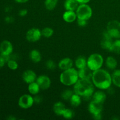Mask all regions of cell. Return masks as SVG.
Returning a JSON list of instances; mask_svg holds the SVG:
<instances>
[{"label":"cell","mask_w":120,"mask_h":120,"mask_svg":"<svg viewBox=\"0 0 120 120\" xmlns=\"http://www.w3.org/2000/svg\"><path fill=\"white\" fill-rule=\"evenodd\" d=\"M66 109V108L65 105L60 101L55 103L53 107V110L54 112L57 116H62Z\"/></svg>","instance_id":"obj_18"},{"label":"cell","mask_w":120,"mask_h":120,"mask_svg":"<svg viewBox=\"0 0 120 120\" xmlns=\"http://www.w3.org/2000/svg\"><path fill=\"white\" fill-rule=\"evenodd\" d=\"M28 14V10L26 9H22L19 11V15L20 16H25L27 15Z\"/></svg>","instance_id":"obj_36"},{"label":"cell","mask_w":120,"mask_h":120,"mask_svg":"<svg viewBox=\"0 0 120 120\" xmlns=\"http://www.w3.org/2000/svg\"><path fill=\"white\" fill-rule=\"evenodd\" d=\"M13 52L12 44L8 41H4L0 44V54L11 55Z\"/></svg>","instance_id":"obj_12"},{"label":"cell","mask_w":120,"mask_h":120,"mask_svg":"<svg viewBox=\"0 0 120 120\" xmlns=\"http://www.w3.org/2000/svg\"><path fill=\"white\" fill-rule=\"evenodd\" d=\"M28 89L30 94L35 95H35L38 94L39 93L41 88H40L37 82L35 81V82H32V83L29 84Z\"/></svg>","instance_id":"obj_22"},{"label":"cell","mask_w":120,"mask_h":120,"mask_svg":"<svg viewBox=\"0 0 120 120\" xmlns=\"http://www.w3.org/2000/svg\"><path fill=\"white\" fill-rule=\"evenodd\" d=\"M10 11H11V7H7L5 8V11L7 12H8Z\"/></svg>","instance_id":"obj_42"},{"label":"cell","mask_w":120,"mask_h":120,"mask_svg":"<svg viewBox=\"0 0 120 120\" xmlns=\"http://www.w3.org/2000/svg\"><path fill=\"white\" fill-rule=\"evenodd\" d=\"M91 80L94 86L100 90H107L112 84L111 75L101 68L93 71Z\"/></svg>","instance_id":"obj_1"},{"label":"cell","mask_w":120,"mask_h":120,"mask_svg":"<svg viewBox=\"0 0 120 120\" xmlns=\"http://www.w3.org/2000/svg\"><path fill=\"white\" fill-rule=\"evenodd\" d=\"M104 63L103 57L99 53H93L87 59V66L93 71L101 69Z\"/></svg>","instance_id":"obj_4"},{"label":"cell","mask_w":120,"mask_h":120,"mask_svg":"<svg viewBox=\"0 0 120 120\" xmlns=\"http://www.w3.org/2000/svg\"><path fill=\"white\" fill-rule=\"evenodd\" d=\"M79 77V79H89L91 80L93 76V71L91 70L87 66H86L82 69H79L78 70Z\"/></svg>","instance_id":"obj_14"},{"label":"cell","mask_w":120,"mask_h":120,"mask_svg":"<svg viewBox=\"0 0 120 120\" xmlns=\"http://www.w3.org/2000/svg\"><path fill=\"white\" fill-rule=\"evenodd\" d=\"M107 95L104 91H97L93 93V99L95 101L100 102V103H104L106 100Z\"/></svg>","instance_id":"obj_19"},{"label":"cell","mask_w":120,"mask_h":120,"mask_svg":"<svg viewBox=\"0 0 120 120\" xmlns=\"http://www.w3.org/2000/svg\"><path fill=\"white\" fill-rule=\"evenodd\" d=\"M75 116L73 111L70 109H66L62 116L66 119H71Z\"/></svg>","instance_id":"obj_30"},{"label":"cell","mask_w":120,"mask_h":120,"mask_svg":"<svg viewBox=\"0 0 120 120\" xmlns=\"http://www.w3.org/2000/svg\"><path fill=\"white\" fill-rule=\"evenodd\" d=\"M37 79L36 74L32 70H26L22 74V79L27 84L35 82Z\"/></svg>","instance_id":"obj_13"},{"label":"cell","mask_w":120,"mask_h":120,"mask_svg":"<svg viewBox=\"0 0 120 120\" xmlns=\"http://www.w3.org/2000/svg\"><path fill=\"white\" fill-rule=\"evenodd\" d=\"M103 103L93 100V101L89 103L88 107L89 112L92 115L101 114V111H103Z\"/></svg>","instance_id":"obj_10"},{"label":"cell","mask_w":120,"mask_h":120,"mask_svg":"<svg viewBox=\"0 0 120 120\" xmlns=\"http://www.w3.org/2000/svg\"><path fill=\"white\" fill-rule=\"evenodd\" d=\"M7 63V65H8V67L11 70H15L18 68V64L16 60H15L14 59H11Z\"/></svg>","instance_id":"obj_31"},{"label":"cell","mask_w":120,"mask_h":120,"mask_svg":"<svg viewBox=\"0 0 120 120\" xmlns=\"http://www.w3.org/2000/svg\"><path fill=\"white\" fill-rule=\"evenodd\" d=\"M75 66L78 69L87 66V59L84 56H79L75 60Z\"/></svg>","instance_id":"obj_24"},{"label":"cell","mask_w":120,"mask_h":120,"mask_svg":"<svg viewBox=\"0 0 120 120\" xmlns=\"http://www.w3.org/2000/svg\"><path fill=\"white\" fill-rule=\"evenodd\" d=\"M34 103H37V104H39V103L42 102V98H41V97L37 94L35 95V97H34Z\"/></svg>","instance_id":"obj_35"},{"label":"cell","mask_w":120,"mask_h":120,"mask_svg":"<svg viewBox=\"0 0 120 120\" xmlns=\"http://www.w3.org/2000/svg\"><path fill=\"white\" fill-rule=\"evenodd\" d=\"M117 60L112 56H109L105 60V65L110 70H114L117 66Z\"/></svg>","instance_id":"obj_21"},{"label":"cell","mask_w":120,"mask_h":120,"mask_svg":"<svg viewBox=\"0 0 120 120\" xmlns=\"http://www.w3.org/2000/svg\"><path fill=\"white\" fill-rule=\"evenodd\" d=\"M73 94V91L72 90L68 89V90H64L62 92L61 96H62V98L64 100H70V98Z\"/></svg>","instance_id":"obj_29"},{"label":"cell","mask_w":120,"mask_h":120,"mask_svg":"<svg viewBox=\"0 0 120 120\" xmlns=\"http://www.w3.org/2000/svg\"><path fill=\"white\" fill-rule=\"evenodd\" d=\"M42 35L43 37L46 38H49L52 37L53 35V30L51 28L49 27H46L44 28L42 30Z\"/></svg>","instance_id":"obj_28"},{"label":"cell","mask_w":120,"mask_h":120,"mask_svg":"<svg viewBox=\"0 0 120 120\" xmlns=\"http://www.w3.org/2000/svg\"><path fill=\"white\" fill-rule=\"evenodd\" d=\"M112 38L110 36V34L108 33L107 30H105L103 34V38L100 42V45L103 49L108 50L110 51L111 47L112 46L113 41Z\"/></svg>","instance_id":"obj_9"},{"label":"cell","mask_w":120,"mask_h":120,"mask_svg":"<svg viewBox=\"0 0 120 120\" xmlns=\"http://www.w3.org/2000/svg\"><path fill=\"white\" fill-rule=\"evenodd\" d=\"M77 19L89 20L93 15V11L90 6L87 4H81L79 5L76 10Z\"/></svg>","instance_id":"obj_5"},{"label":"cell","mask_w":120,"mask_h":120,"mask_svg":"<svg viewBox=\"0 0 120 120\" xmlns=\"http://www.w3.org/2000/svg\"><path fill=\"white\" fill-rule=\"evenodd\" d=\"M76 0H66L64 2V8L66 11H76L79 6Z\"/></svg>","instance_id":"obj_17"},{"label":"cell","mask_w":120,"mask_h":120,"mask_svg":"<svg viewBox=\"0 0 120 120\" xmlns=\"http://www.w3.org/2000/svg\"><path fill=\"white\" fill-rule=\"evenodd\" d=\"M36 82L39 86L41 89L47 90L51 86V80L48 76L41 75L36 79Z\"/></svg>","instance_id":"obj_11"},{"label":"cell","mask_w":120,"mask_h":120,"mask_svg":"<svg viewBox=\"0 0 120 120\" xmlns=\"http://www.w3.org/2000/svg\"><path fill=\"white\" fill-rule=\"evenodd\" d=\"M5 21L7 23H12L14 21V18L11 16H7L5 18Z\"/></svg>","instance_id":"obj_34"},{"label":"cell","mask_w":120,"mask_h":120,"mask_svg":"<svg viewBox=\"0 0 120 120\" xmlns=\"http://www.w3.org/2000/svg\"><path fill=\"white\" fill-rule=\"evenodd\" d=\"M29 57L30 59L34 63H39L42 59V55L39 50L34 49L29 53Z\"/></svg>","instance_id":"obj_20"},{"label":"cell","mask_w":120,"mask_h":120,"mask_svg":"<svg viewBox=\"0 0 120 120\" xmlns=\"http://www.w3.org/2000/svg\"><path fill=\"white\" fill-rule=\"evenodd\" d=\"M34 104V97L30 94H23L18 100V105L21 109H28Z\"/></svg>","instance_id":"obj_7"},{"label":"cell","mask_w":120,"mask_h":120,"mask_svg":"<svg viewBox=\"0 0 120 120\" xmlns=\"http://www.w3.org/2000/svg\"><path fill=\"white\" fill-rule=\"evenodd\" d=\"M93 117L94 119L96 120H100L101 119V114H98L93 115Z\"/></svg>","instance_id":"obj_38"},{"label":"cell","mask_w":120,"mask_h":120,"mask_svg":"<svg viewBox=\"0 0 120 120\" xmlns=\"http://www.w3.org/2000/svg\"><path fill=\"white\" fill-rule=\"evenodd\" d=\"M60 82L63 85L70 86L75 84L79 79L78 70L73 68L63 70L60 75Z\"/></svg>","instance_id":"obj_3"},{"label":"cell","mask_w":120,"mask_h":120,"mask_svg":"<svg viewBox=\"0 0 120 120\" xmlns=\"http://www.w3.org/2000/svg\"><path fill=\"white\" fill-rule=\"evenodd\" d=\"M106 30L114 39H120V22L117 20L109 21L107 25Z\"/></svg>","instance_id":"obj_6"},{"label":"cell","mask_w":120,"mask_h":120,"mask_svg":"<svg viewBox=\"0 0 120 120\" xmlns=\"http://www.w3.org/2000/svg\"><path fill=\"white\" fill-rule=\"evenodd\" d=\"M73 62L69 57H64L58 63V67L60 70H66L73 68Z\"/></svg>","instance_id":"obj_15"},{"label":"cell","mask_w":120,"mask_h":120,"mask_svg":"<svg viewBox=\"0 0 120 120\" xmlns=\"http://www.w3.org/2000/svg\"><path fill=\"white\" fill-rule=\"evenodd\" d=\"M7 119L9 120H16V118H15V117H14L13 116H9V117L7 118Z\"/></svg>","instance_id":"obj_41"},{"label":"cell","mask_w":120,"mask_h":120,"mask_svg":"<svg viewBox=\"0 0 120 120\" xmlns=\"http://www.w3.org/2000/svg\"><path fill=\"white\" fill-rule=\"evenodd\" d=\"M7 63L6 61L5 60V59H4V57L0 55V68H2L4 66V65L5 64V63Z\"/></svg>","instance_id":"obj_37"},{"label":"cell","mask_w":120,"mask_h":120,"mask_svg":"<svg viewBox=\"0 0 120 120\" xmlns=\"http://www.w3.org/2000/svg\"><path fill=\"white\" fill-rule=\"evenodd\" d=\"M29 0H15V2H16L17 3H19V4H23L25 3V2H28Z\"/></svg>","instance_id":"obj_40"},{"label":"cell","mask_w":120,"mask_h":120,"mask_svg":"<svg viewBox=\"0 0 120 120\" xmlns=\"http://www.w3.org/2000/svg\"><path fill=\"white\" fill-rule=\"evenodd\" d=\"M94 87V86L91 80L79 79L74 84L73 91L81 97L89 98L93 94Z\"/></svg>","instance_id":"obj_2"},{"label":"cell","mask_w":120,"mask_h":120,"mask_svg":"<svg viewBox=\"0 0 120 120\" xmlns=\"http://www.w3.org/2000/svg\"><path fill=\"white\" fill-rule=\"evenodd\" d=\"M110 52L115 53L118 55H120V39H117L115 41H113L111 49L110 50Z\"/></svg>","instance_id":"obj_26"},{"label":"cell","mask_w":120,"mask_h":120,"mask_svg":"<svg viewBox=\"0 0 120 120\" xmlns=\"http://www.w3.org/2000/svg\"><path fill=\"white\" fill-rule=\"evenodd\" d=\"M112 83L116 86L120 87V69L116 70L111 75Z\"/></svg>","instance_id":"obj_25"},{"label":"cell","mask_w":120,"mask_h":120,"mask_svg":"<svg viewBox=\"0 0 120 120\" xmlns=\"http://www.w3.org/2000/svg\"><path fill=\"white\" fill-rule=\"evenodd\" d=\"M42 31L38 28H31L27 31L26 39L30 42H38L42 37Z\"/></svg>","instance_id":"obj_8"},{"label":"cell","mask_w":120,"mask_h":120,"mask_svg":"<svg viewBox=\"0 0 120 120\" xmlns=\"http://www.w3.org/2000/svg\"><path fill=\"white\" fill-rule=\"evenodd\" d=\"M77 25L80 27H84L87 25V20L81 19H77Z\"/></svg>","instance_id":"obj_33"},{"label":"cell","mask_w":120,"mask_h":120,"mask_svg":"<svg viewBox=\"0 0 120 120\" xmlns=\"http://www.w3.org/2000/svg\"><path fill=\"white\" fill-rule=\"evenodd\" d=\"M45 66L47 68V69L50 70H55V68H56V63H55L54 61H53L51 59L48 60L46 61V62L45 63Z\"/></svg>","instance_id":"obj_32"},{"label":"cell","mask_w":120,"mask_h":120,"mask_svg":"<svg viewBox=\"0 0 120 120\" xmlns=\"http://www.w3.org/2000/svg\"><path fill=\"white\" fill-rule=\"evenodd\" d=\"M58 3V0H45V6L48 10L51 11L56 8Z\"/></svg>","instance_id":"obj_27"},{"label":"cell","mask_w":120,"mask_h":120,"mask_svg":"<svg viewBox=\"0 0 120 120\" xmlns=\"http://www.w3.org/2000/svg\"><path fill=\"white\" fill-rule=\"evenodd\" d=\"M63 19L66 22L72 23L77 19L76 12L73 11H66L63 14Z\"/></svg>","instance_id":"obj_16"},{"label":"cell","mask_w":120,"mask_h":120,"mask_svg":"<svg viewBox=\"0 0 120 120\" xmlns=\"http://www.w3.org/2000/svg\"><path fill=\"white\" fill-rule=\"evenodd\" d=\"M70 104L72 106L75 107H77L79 106L82 103V98H81V96H79L77 94L75 93L72 95L70 99Z\"/></svg>","instance_id":"obj_23"},{"label":"cell","mask_w":120,"mask_h":120,"mask_svg":"<svg viewBox=\"0 0 120 120\" xmlns=\"http://www.w3.org/2000/svg\"><path fill=\"white\" fill-rule=\"evenodd\" d=\"M77 2H79V4H87L88 2H90L91 0H76Z\"/></svg>","instance_id":"obj_39"}]
</instances>
